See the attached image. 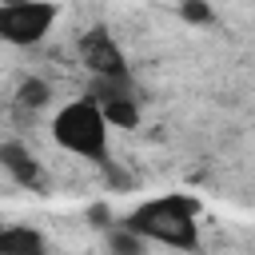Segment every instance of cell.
<instances>
[{"instance_id": "6da1fadb", "label": "cell", "mask_w": 255, "mask_h": 255, "mask_svg": "<svg viewBox=\"0 0 255 255\" xmlns=\"http://www.w3.org/2000/svg\"><path fill=\"white\" fill-rule=\"evenodd\" d=\"M199 203L191 195H159V199H147L139 203L124 227L139 231L143 239H155V243H167V247H183V251H195L199 247Z\"/></svg>"}, {"instance_id": "7a4b0ae2", "label": "cell", "mask_w": 255, "mask_h": 255, "mask_svg": "<svg viewBox=\"0 0 255 255\" xmlns=\"http://www.w3.org/2000/svg\"><path fill=\"white\" fill-rule=\"evenodd\" d=\"M52 139L92 163H108V116L92 100H72L52 120Z\"/></svg>"}, {"instance_id": "3957f363", "label": "cell", "mask_w": 255, "mask_h": 255, "mask_svg": "<svg viewBox=\"0 0 255 255\" xmlns=\"http://www.w3.org/2000/svg\"><path fill=\"white\" fill-rule=\"evenodd\" d=\"M56 24V4L48 0H0V36L8 44H40Z\"/></svg>"}, {"instance_id": "277c9868", "label": "cell", "mask_w": 255, "mask_h": 255, "mask_svg": "<svg viewBox=\"0 0 255 255\" xmlns=\"http://www.w3.org/2000/svg\"><path fill=\"white\" fill-rule=\"evenodd\" d=\"M84 100L100 104V112L108 116L112 128H135V124H139V108H135V100H131L128 80H104V76H92Z\"/></svg>"}, {"instance_id": "5b68a950", "label": "cell", "mask_w": 255, "mask_h": 255, "mask_svg": "<svg viewBox=\"0 0 255 255\" xmlns=\"http://www.w3.org/2000/svg\"><path fill=\"white\" fill-rule=\"evenodd\" d=\"M80 60L88 64L92 76H104V80H128L124 52H120L116 40L108 36V28H92V32L80 40Z\"/></svg>"}, {"instance_id": "8992f818", "label": "cell", "mask_w": 255, "mask_h": 255, "mask_svg": "<svg viewBox=\"0 0 255 255\" xmlns=\"http://www.w3.org/2000/svg\"><path fill=\"white\" fill-rule=\"evenodd\" d=\"M0 163H4V171H8L16 183H24V187H44L40 163H36L20 143H0Z\"/></svg>"}, {"instance_id": "52a82bcc", "label": "cell", "mask_w": 255, "mask_h": 255, "mask_svg": "<svg viewBox=\"0 0 255 255\" xmlns=\"http://www.w3.org/2000/svg\"><path fill=\"white\" fill-rule=\"evenodd\" d=\"M0 255H48V243L36 227L16 223V227L0 231Z\"/></svg>"}, {"instance_id": "ba28073f", "label": "cell", "mask_w": 255, "mask_h": 255, "mask_svg": "<svg viewBox=\"0 0 255 255\" xmlns=\"http://www.w3.org/2000/svg\"><path fill=\"white\" fill-rule=\"evenodd\" d=\"M108 251L112 255H143L147 239L139 231H131V227H116V231H108Z\"/></svg>"}, {"instance_id": "9c48e42d", "label": "cell", "mask_w": 255, "mask_h": 255, "mask_svg": "<svg viewBox=\"0 0 255 255\" xmlns=\"http://www.w3.org/2000/svg\"><path fill=\"white\" fill-rule=\"evenodd\" d=\"M48 96H52V88L44 80H36V76L20 84V104L24 108H40V104H48Z\"/></svg>"}, {"instance_id": "30bf717a", "label": "cell", "mask_w": 255, "mask_h": 255, "mask_svg": "<svg viewBox=\"0 0 255 255\" xmlns=\"http://www.w3.org/2000/svg\"><path fill=\"white\" fill-rule=\"evenodd\" d=\"M179 16L191 20V24H211V8H207L203 0H183V4H179Z\"/></svg>"}]
</instances>
